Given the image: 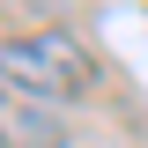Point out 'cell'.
Returning <instances> with one entry per match:
<instances>
[{
  "label": "cell",
  "instance_id": "6da1fadb",
  "mask_svg": "<svg viewBox=\"0 0 148 148\" xmlns=\"http://www.w3.org/2000/svg\"><path fill=\"white\" fill-rule=\"evenodd\" d=\"M0 82H15L30 96H82L89 89V59L59 30H45V37H0Z\"/></svg>",
  "mask_w": 148,
  "mask_h": 148
},
{
  "label": "cell",
  "instance_id": "7a4b0ae2",
  "mask_svg": "<svg viewBox=\"0 0 148 148\" xmlns=\"http://www.w3.org/2000/svg\"><path fill=\"white\" fill-rule=\"evenodd\" d=\"M0 148H8V126H0Z\"/></svg>",
  "mask_w": 148,
  "mask_h": 148
}]
</instances>
